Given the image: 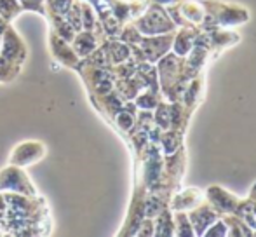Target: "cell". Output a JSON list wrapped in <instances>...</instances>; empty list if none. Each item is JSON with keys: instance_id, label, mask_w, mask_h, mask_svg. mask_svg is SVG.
<instances>
[]
</instances>
